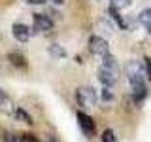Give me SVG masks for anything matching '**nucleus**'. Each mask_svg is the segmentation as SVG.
Here are the masks:
<instances>
[{
  "mask_svg": "<svg viewBox=\"0 0 151 142\" xmlns=\"http://www.w3.org/2000/svg\"><path fill=\"white\" fill-rule=\"evenodd\" d=\"M8 59H9V63L15 66V68H23V70L27 68V59L21 53H17V51H12V53L8 55Z\"/></svg>",
  "mask_w": 151,
  "mask_h": 142,
  "instance_id": "10",
  "label": "nucleus"
},
{
  "mask_svg": "<svg viewBox=\"0 0 151 142\" xmlns=\"http://www.w3.org/2000/svg\"><path fill=\"white\" fill-rule=\"evenodd\" d=\"M13 117H15V120H19V121H23V123H34L32 121V117L28 116V114L23 110V108H15V112L12 114Z\"/></svg>",
  "mask_w": 151,
  "mask_h": 142,
  "instance_id": "13",
  "label": "nucleus"
},
{
  "mask_svg": "<svg viewBox=\"0 0 151 142\" xmlns=\"http://www.w3.org/2000/svg\"><path fill=\"white\" fill-rule=\"evenodd\" d=\"M55 4H64V0H53Z\"/></svg>",
  "mask_w": 151,
  "mask_h": 142,
  "instance_id": "23",
  "label": "nucleus"
},
{
  "mask_svg": "<svg viewBox=\"0 0 151 142\" xmlns=\"http://www.w3.org/2000/svg\"><path fill=\"white\" fill-rule=\"evenodd\" d=\"M0 112H4V114L15 112V104H13L12 97H9L6 91H2V89H0Z\"/></svg>",
  "mask_w": 151,
  "mask_h": 142,
  "instance_id": "8",
  "label": "nucleus"
},
{
  "mask_svg": "<svg viewBox=\"0 0 151 142\" xmlns=\"http://www.w3.org/2000/svg\"><path fill=\"white\" fill-rule=\"evenodd\" d=\"M12 34L19 42H27L28 38H30V28L27 25H23V23H15V25L12 27Z\"/></svg>",
  "mask_w": 151,
  "mask_h": 142,
  "instance_id": "7",
  "label": "nucleus"
},
{
  "mask_svg": "<svg viewBox=\"0 0 151 142\" xmlns=\"http://www.w3.org/2000/svg\"><path fill=\"white\" fill-rule=\"evenodd\" d=\"M132 0H111V6L117 8V9H123V8H129Z\"/></svg>",
  "mask_w": 151,
  "mask_h": 142,
  "instance_id": "17",
  "label": "nucleus"
},
{
  "mask_svg": "<svg viewBox=\"0 0 151 142\" xmlns=\"http://www.w3.org/2000/svg\"><path fill=\"white\" fill-rule=\"evenodd\" d=\"M76 99H78L79 106H83V108H93V106H96V102H98L96 91H94L93 87H79L78 91H76Z\"/></svg>",
  "mask_w": 151,
  "mask_h": 142,
  "instance_id": "2",
  "label": "nucleus"
},
{
  "mask_svg": "<svg viewBox=\"0 0 151 142\" xmlns=\"http://www.w3.org/2000/svg\"><path fill=\"white\" fill-rule=\"evenodd\" d=\"M102 142H117V136L111 129H106L102 133Z\"/></svg>",
  "mask_w": 151,
  "mask_h": 142,
  "instance_id": "15",
  "label": "nucleus"
},
{
  "mask_svg": "<svg viewBox=\"0 0 151 142\" xmlns=\"http://www.w3.org/2000/svg\"><path fill=\"white\" fill-rule=\"evenodd\" d=\"M28 4H34V6H38V4H44L45 0H27Z\"/></svg>",
  "mask_w": 151,
  "mask_h": 142,
  "instance_id": "22",
  "label": "nucleus"
},
{
  "mask_svg": "<svg viewBox=\"0 0 151 142\" xmlns=\"http://www.w3.org/2000/svg\"><path fill=\"white\" fill-rule=\"evenodd\" d=\"M21 142H38V138L34 135H28V133H27V135L21 136Z\"/></svg>",
  "mask_w": 151,
  "mask_h": 142,
  "instance_id": "21",
  "label": "nucleus"
},
{
  "mask_svg": "<svg viewBox=\"0 0 151 142\" xmlns=\"http://www.w3.org/2000/svg\"><path fill=\"white\" fill-rule=\"evenodd\" d=\"M76 117H78V125H79V129L83 131V135L87 136V138H93L94 133H96L94 120H93L91 116H87V114H83V112H78V114H76Z\"/></svg>",
  "mask_w": 151,
  "mask_h": 142,
  "instance_id": "3",
  "label": "nucleus"
},
{
  "mask_svg": "<svg viewBox=\"0 0 151 142\" xmlns=\"http://www.w3.org/2000/svg\"><path fill=\"white\" fill-rule=\"evenodd\" d=\"M89 51L93 55H98V57H104L110 53V46L108 42L104 40L102 36H91L89 38Z\"/></svg>",
  "mask_w": 151,
  "mask_h": 142,
  "instance_id": "4",
  "label": "nucleus"
},
{
  "mask_svg": "<svg viewBox=\"0 0 151 142\" xmlns=\"http://www.w3.org/2000/svg\"><path fill=\"white\" fill-rule=\"evenodd\" d=\"M4 140H6V142H21L13 133H6V135H4Z\"/></svg>",
  "mask_w": 151,
  "mask_h": 142,
  "instance_id": "20",
  "label": "nucleus"
},
{
  "mask_svg": "<svg viewBox=\"0 0 151 142\" xmlns=\"http://www.w3.org/2000/svg\"><path fill=\"white\" fill-rule=\"evenodd\" d=\"M145 74H147V80L151 82V57H145Z\"/></svg>",
  "mask_w": 151,
  "mask_h": 142,
  "instance_id": "19",
  "label": "nucleus"
},
{
  "mask_svg": "<svg viewBox=\"0 0 151 142\" xmlns=\"http://www.w3.org/2000/svg\"><path fill=\"white\" fill-rule=\"evenodd\" d=\"M102 101H113V93H111V89L110 87H104L102 89Z\"/></svg>",
  "mask_w": 151,
  "mask_h": 142,
  "instance_id": "18",
  "label": "nucleus"
},
{
  "mask_svg": "<svg viewBox=\"0 0 151 142\" xmlns=\"http://www.w3.org/2000/svg\"><path fill=\"white\" fill-rule=\"evenodd\" d=\"M138 21H140L145 28H149V30H151V8L142 9L140 15H138Z\"/></svg>",
  "mask_w": 151,
  "mask_h": 142,
  "instance_id": "11",
  "label": "nucleus"
},
{
  "mask_svg": "<svg viewBox=\"0 0 151 142\" xmlns=\"http://www.w3.org/2000/svg\"><path fill=\"white\" fill-rule=\"evenodd\" d=\"M147 95V85L145 83H138V85H132V97H134V102L140 104Z\"/></svg>",
  "mask_w": 151,
  "mask_h": 142,
  "instance_id": "9",
  "label": "nucleus"
},
{
  "mask_svg": "<svg viewBox=\"0 0 151 142\" xmlns=\"http://www.w3.org/2000/svg\"><path fill=\"white\" fill-rule=\"evenodd\" d=\"M98 80L102 82L104 87H111V85L117 82V72L106 68V66H100V70H98Z\"/></svg>",
  "mask_w": 151,
  "mask_h": 142,
  "instance_id": "5",
  "label": "nucleus"
},
{
  "mask_svg": "<svg viewBox=\"0 0 151 142\" xmlns=\"http://www.w3.org/2000/svg\"><path fill=\"white\" fill-rule=\"evenodd\" d=\"M98 27H100V28H102L104 32H108V34H111V32H113V30H111V23L108 21L106 17H102L100 21H98Z\"/></svg>",
  "mask_w": 151,
  "mask_h": 142,
  "instance_id": "16",
  "label": "nucleus"
},
{
  "mask_svg": "<svg viewBox=\"0 0 151 142\" xmlns=\"http://www.w3.org/2000/svg\"><path fill=\"white\" fill-rule=\"evenodd\" d=\"M102 66H106V68H110V70H115V72H117V68H119V64H117L115 57L110 55V53L102 57Z\"/></svg>",
  "mask_w": 151,
  "mask_h": 142,
  "instance_id": "12",
  "label": "nucleus"
},
{
  "mask_svg": "<svg viewBox=\"0 0 151 142\" xmlns=\"http://www.w3.org/2000/svg\"><path fill=\"white\" fill-rule=\"evenodd\" d=\"M34 28L40 32H47L53 28V21L44 13H34Z\"/></svg>",
  "mask_w": 151,
  "mask_h": 142,
  "instance_id": "6",
  "label": "nucleus"
},
{
  "mask_svg": "<svg viewBox=\"0 0 151 142\" xmlns=\"http://www.w3.org/2000/svg\"><path fill=\"white\" fill-rule=\"evenodd\" d=\"M127 76H129V82H130V87L132 85H138V83H145V64H140L138 61H130L127 64Z\"/></svg>",
  "mask_w": 151,
  "mask_h": 142,
  "instance_id": "1",
  "label": "nucleus"
},
{
  "mask_svg": "<svg viewBox=\"0 0 151 142\" xmlns=\"http://www.w3.org/2000/svg\"><path fill=\"white\" fill-rule=\"evenodd\" d=\"M49 53L53 55V57H66V49L64 47H60V46H57V44H53V46H49Z\"/></svg>",
  "mask_w": 151,
  "mask_h": 142,
  "instance_id": "14",
  "label": "nucleus"
}]
</instances>
